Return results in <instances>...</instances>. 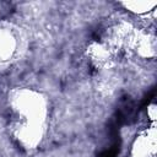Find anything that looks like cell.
Here are the masks:
<instances>
[{
	"label": "cell",
	"instance_id": "cell-5",
	"mask_svg": "<svg viewBox=\"0 0 157 157\" xmlns=\"http://www.w3.org/2000/svg\"><path fill=\"white\" fill-rule=\"evenodd\" d=\"M85 55L96 70H107L115 64L119 54L102 39H94L86 45Z\"/></svg>",
	"mask_w": 157,
	"mask_h": 157
},
{
	"label": "cell",
	"instance_id": "cell-7",
	"mask_svg": "<svg viewBox=\"0 0 157 157\" xmlns=\"http://www.w3.org/2000/svg\"><path fill=\"white\" fill-rule=\"evenodd\" d=\"M157 150V131L155 124L140 130L130 146V157H155Z\"/></svg>",
	"mask_w": 157,
	"mask_h": 157
},
{
	"label": "cell",
	"instance_id": "cell-3",
	"mask_svg": "<svg viewBox=\"0 0 157 157\" xmlns=\"http://www.w3.org/2000/svg\"><path fill=\"white\" fill-rule=\"evenodd\" d=\"M136 31V26L126 20H117L110 23L102 37V40L113 48L118 54L126 53Z\"/></svg>",
	"mask_w": 157,
	"mask_h": 157
},
{
	"label": "cell",
	"instance_id": "cell-4",
	"mask_svg": "<svg viewBox=\"0 0 157 157\" xmlns=\"http://www.w3.org/2000/svg\"><path fill=\"white\" fill-rule=\"evenodd\" d=\"M21 39L17 28L6 21H0V70L10 66L18 55Z\"/></svg>",
	"mask_w": 157,
	"mask_h": 157
},
{
	"label": "cell",
	"instance_id": "cell-9",
	"mask_svg": "<svg viewBox=\"0 0 157 157\" xmlns=\"http://www.w3.org/2000/svg\"><path fill=\"white\" fill-rule=\"evenodd\" d=\"M156 110H157V108H156L155 103H150L147 105V117L153 124H155V120H156Z\"/></svg>",
	"mask_w": 157,
	"mask_h": 157
},
{
	"label": "cell",
	"instance_id": "cell-6",
	"mask_svg": "<svg viewBox=\"0 0 157 157\" xmlns=\"http://www.w3.org/2000/svg\"><path fill=\"white\" fill-rule=\"evenodd\" d=\"M126 54L132 55L140 60H150L156 56V38L155 36L145 29L137 28L130 42Z\"/></svg>",
	"mask_w": 157,
	"mask_h": 157
},
{
	"label": "cell",
	"instance_id": "cell-1",
	"mask_svg": "<svg viewBox=\"0 0 157 157\" xmlns=\"http://www.w3.org/2000/svg\"><path fill=\"white\" fill-rule=\"evenodd\" d=\"M7 105L12 113V119L48 125L49 99L39 90L13 87L7 93Z\"/></svg>",
	"mask_w": 157,
	"mask_h": 157
},
{
	"label": "cell",
	"instance_id": "cell-8",
	"mask_svg": "<svg viewBox=\"0 0 157 157\" xmlns=\"http://www.w3.org/2000/svg\"><path fill=\"white\" fill-rule=\"evenodd\" d=\"M124 10L135 16H147L155 11L157 7V1L155 0H128L119 2Z\"/></svg>",
	"mask_w": 157,
	"mask_h": 157
},
{
	"label": "cell",
	"instance_id": "cell-2",
	"mask_svg": "<svg viewBox=\"0 0 157 157\" xmlns=\"http://www.w3.org/2000/svg\"><path fill=\"white\" fill-rule=\"evenodd\" d=\"M47 126L48 125L12 119L10 123V134L23 150L33 151L42 145L47 134Z\"/></svg>",
	"mask_w": 157,
	"mask_h": 157
}]
</instances>
